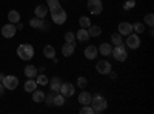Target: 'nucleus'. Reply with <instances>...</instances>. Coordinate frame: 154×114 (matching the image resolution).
<instances>
[{"instance_id":"f257e3e1","label":"nucleus","mask_w":154,"mask_h":114,"mask_svg":"<svg viewBox=\"0 0 154 114\" xmlns=\"http://www.w3.org/2000/svg\"><path fill=\"white\" fill-rule=\"evenodd\" d=\"M48 12L51 14V19L56 25H63L66 22L68 16H66V11L63 9V6L60 3H56L53 6H48Z\"/></svg>"},{"instance_id":"f03ea898","label":"nucleus","mask_w":154,"mask_h":114,"mask_svg":"<svg viewBox=\"0 0 154 114\" xmlns=\"http://www.w3.org/2000/svg\"><path fill=\"white\" fill-rule=\"evenodd\" d=\"M93 106V109H94V112H103L106 108H108V102H106V99L102 96V94H94L93 97H91V103H89Z\"/></svg>"},{"instance_id":"7ed1b4c3","label":"nucleus","mask_w":154,"mask_h":114,"mask_svg":"<svg viewBox=\"0 0 154 114\" xmlns=\"http://www.w3.org/2000/svg\"><path fill=\"white\" fill-rule=\"evenodd\" d=\"M17 56L22 59V60H31L34 57V46L29 45V43H22L17 46Z\"/></svg>"},{"instance_id":"20e7f679","label":"nucleus","mask_w":154,"mask_h":114,"mask_svg":"<svg viewBox=\"0 0 154 114\" xmlns=\"http://www.w3.org/2000/svg\"><path fill=\"white\" fill-rule=\"evenodd\" d=\"M111 56L117 60V62H125L128 59V51H126V46L122 43V45H117L112 48L111 51Z\"/></svg>"},{"instance_id":"39448f33","label":"nucleus","mask_w":154,"mask_h":114,"mask_svg":"<svg viewBox=\"0 0 154 114\" xmlns=\"http://www.w3.org/2000/svg\"><path fill=\"white\" fill-rule=\"evenodd\" d=\"M86 5H88V11L91 12L93 16H99V14H102V11H103L102 0H88Z\"/></svg>"},{"instance_id":"423d86ee","label":"nucleus","mask_w":154,"mask_h":114,"mask_svg":"<svg viewBox=\"0 0 154 114\" xmlns=\"http://www.w3.org/2000/svg\"><path fill=\"white\" fill-rule=\"evenodd\" d=\"M2 83H3V86H5V90L12 91V90H16V88L19 86V79L16 77V75H5L3 80H2Z\"/></svg>"},{"instance_id":"0eeeda50","label":"nucleus","mask_w":154,"mask_h":114,"mask_svg":"<svg viewBox=\"0 0 154 114\" xmlns=\"http://www.w3.org/2000/svg\"><path fill=\"white\" fill-rule=\"evenodd\" d=\"M125 45L130 48V49H137V48L140 46V37H139V34L131 32L130 35H126V42H125Z\"/></svg>"},{"instance_id":"6e6552de","label":"nucleus","mask_w":154,"mask_h":114,"mask_svg":"<svg viewBox=\"0 0 154 114\" xmlns=\"http://www.w3.org/2000/svg\"><path fill=\"white\" fill-rule=\"evenodd\" d=\"M59 93H60L62 96H65V99H66V97H72L74 93H75V86H74L71 82H63Z\"/></svg>"},{"instance_id":"1a4fd4ad","label":"nucleus","mask_w":154,"mask_h":114,"mask_svg":"<svg viewBox=\"0 0 154 114\" xmlns=\"http://www.w3.org/2000/svg\"><path fill=\"white\" fill-rule=\"evenodd\" d=\"M96 69H97L99 74L106 75V74H109V71H112V65H111L108 60H100V62H97Z\"/></svg>"},{"instance_id":"9d476101","label":"nucleus","mask_w":154,"mask_h":114,"mask_svg":"<svg viewBox=\"0 0 154 114\" xmlns=\"http://www.w3.org/2000/svg\"><path fill=\"white\" fill-rule=\"evenodd\" d=\"M17 32V28L14 23H6L5 26L2 28V35L5 37V39H11V37H14Z\"/></svg>"},{"instance_id":"9b49d317","label":"nucleus","mask_w":154,"mask_h":114,"mask_svg":"<svg viewBox=\"0 0 154 114\" xmlns=\"http://www.w3.org/2000/svg\"><path fill=\"white\" fill-rule=\"evenodd\" d=\"M85 57L88 59V60H94L97 56H99V49H97V46L96 45H88L86 48H85Z\"/></svg>"},{"instance_id":"f8f14e48","label":"nucleus","mask_w":154,"mask_h":114,"mask_svg":"<svg viewBox=\"0 0 154 114\" xmlns=\"http://www.w3.org/2000/svg\"><path fill=\"white\" fill-rule=\"evenodd\" d=\"M117 31L120 35H130L133 32V25L128 23V22H120L119 26H117Z\"/></svg>"},{"instance_id":"ddd939ff","label":"nucleus","mask_w":154,"mask_h":114,"mask_svg":"<svg viewBox=\"0 0 154 114\" xmlns=\"http://www.w3.org/2000/svg\"><path fill=\"white\" fill-rule=\"evenodd\" d=\"M74 51H75V43H68V42L63 43V46H62V54L65 56V57H71V56L74 54Z\"/></svg>"},{"instance_id":"4468645a","label":"nucleus","mask_w":154,"mask_h":114,"mask_svg":"<svg viewBox=\"0 0 154 114\" xmlns=\"http://www.w3.org/2000/svg\"><path fill=\"white\" fill-rule=\"evenodd\" d=\"M91 94H89L88 91H80V94H79V97H77V99H79V103L80 105H89V103H91Z\"/></svg>"},{"instance_id":"2eb2a0df","label":"nucleus","mask_w":154,"mask_h":114,"mask_svg":"<svg viewBox=\"0 0 154 114\" xmlns=\"http://www.w3.org/2000/svg\"><path fill=\"white\" fill-rule=\"evenodd\" d=\"M49 88H51V91H54V93H59L60 91V86H62V79L60 77H53V79H51L49 82Z\"/></svg>"},{"instance_id":"dca6fc26","label":"nucleus","mask_w":154,"mask_h":114,"mask_svg":"<svg viewBox=\"0 0 154 114\" xmlns=\"http://www.w3.org/2000/svg\"><path fill=\"white\" fill-rule=\"evenodd\" d=\"M99 53H100V56H105V57H108V56H111V51H112V46H111V43H108V42H105V43H102L99 48Z\"/></svg>"},{"instance_id":"f3484780","label":"nucleus","mask_w":154,"mask_h":114,"mask_svg":"<svg viewBox=\"0 0 154 114\" xmlns=\"http://www.w3.org/2000/svg\"><path fill=\"white\" fill-rule=\"evenodd\" d=\"M23 72H25V75H26L28 79H35V75L38 74V69L34 65H26L25 69H23Z\"/></svg>"},{"instance_id":"a211bd4d","label":"nucleus","mask_w":154,"mask_h":114,"mask_svg":"<svg viewBox=\"0 0 154 114\" xmlns=\"http://www.w3.org/2000/svg\"><path fill=\"white\" fill-rule=\"evenodd\" d=\"M34 14H35V17H38V19H45L46 14H48V6H46V3H45V5H38V6L34 9Z\"/></svg>"},{"instance_id":"6ab92c4d","label":"nucleus","mask_w":154,"mask_h":114,"mask_svg":"<svg viewBox=\"0 0 154 114\" xmlns=\"http://www.w3.org/2000/svg\"><path fill=\"white\" fill-rule=\"evenodd\" d=\"M86 31H88L89 37H99L102 34V28L99 26V25H93V23L86 28Z\"/></svg>"},{"instance_id":"aec40b11","label":"nucleus","mask_w":154,"mask_h":114,"mask_svg":"<svg viewBox=\"0 0 154 114\" xmlns=\"http://www.w3.org/2000/svg\"><path fill=\"white\" fill-rule=\"evenodd\" d=\"M31 94H32V102H34V103H42L43 100H45V96H46L43 91H38L37 88H35Z\"/></svg>"},{"instance_id":"412c9836","label":"nucleus","mask_w":154,"mask_h":114,"mask_svg":"<svg viewBox=\"0 0 154 114\" xmlns=\"http://www.w3.org/2000/svg\"><path fill=\"white\" fill-rule=\"evenodd\" d=\"M75 39L79 40V42H88V40H89V34H88L86 28H82V29L77 31V34H75Z\"/></svg>"},{"instance_id":"4be33fe9","label":"nucleus","mask_w":154,"mask_h":114,"mask_svg":"<svg viewBox=\"0 0 154 114\" xmlns=\"http://www.w3.org/2000/svg\"><path fill=\"white\" fill-rule=\"evenodd\" d=\"M37 86L38 85H37L35 79H28L26 82H25V85H23V88H25V91H26V93H32Z\"/></svg>"},{"instance_id":"5701e85b","label":"nucleus","mask_w":154,"mask_h":114,"mask_svg":"<svg viewBox=\"0 0 154 114\" xmlns=\"http://www.w3.org/2000/svg\"><path fill=\"white\" fill-rule=\"evenodd\" d=\"M8 20H9V23H19L20 22V14H19V11H16V9H11L9 12H8Z\"/></svg>"},{"instance_id":"b1692460","label":"nucleus","mask_w":154,"mask_h":114,"mask_svg":"<svg viewBox=\"0 0 154 114\" xmlns=\"http://www.w3.org/2000/svg\"><path fill=\"white\" fill-rule=\"evenodd\" d=\"M43 56H45L46 59H54V57H56V49H54V46L46 45V46L43 48Z\"/></svg>"},{"instance_id":"393cba45","label":"nucleus","mask_w":154,"mask_h":114,"mask_svg":"<svg viewBox=\"0 0 154 114\" xmlns=\"http://www.w3.org/2000/svg\"><path fill=\"white\" fill-rule=\"evenodd\" d=\"M53 105H56V106L65 105V96H62L60 93H56L54 94V99H53Z\"/></svg>"},{"instance_id":"a878e982","label":"nucleus","mask_w":154,"mask_h":114,"mask_svg":"<svg viewBox=\"0 0 154 114\" xmlns=\"http://www.w3.org/2000/svg\"><path fill=\"white\" fill-rule=\"evenodd\" d=\"M35 82H37V85H40V86H45V85H48V77L43 74V72H38L37 75H35Z\"/></svg>"},{"instance_id":"bb28decb","label":"nucleus","mask_w":154,"mask_h":114,"mask_svg":"<svg viewBox=\"0 0 154 114\" xmlns=\"http://www.w3.org/2000/svg\"><path fill=\"white\" fill-rule=\"evenodd\" d=\"M133 32H136V34H142V32H145V25H143L142 22H136V23H133Z\"/></svg>"},{"instance_id":"cd10ccee","label":"nucleus","mask_w":154,"mask_h":114,"mask_svg":"<svg viewBox=\"0 0 154 114\" xmlns=\"http://www.w3.org/2000/svg\"><path fill=\"white\" fill-rule=\"evenodd\" d=\"M111 43H112L114 46L122 45V43H123V40H122V35H120L119 32H114V34L111 35Z\"/></svg>"},{"instance_id":"c85d7f7f","label":"nucleus","mask_w":154,"mask_h":114,"mask_svg":"<svg viewBox=\"0 0 154 114\" xmlns=\"http://www.w3.org/2000/svg\"><path fill=\"white\" fill-rule=\"evenodd\" d=\"M79 25H80V28H88L91 25V19L86 16H82V17H79Z\"/></svg>"},{"instance_id":"c756f323","label":"nucleus","mask_w":154,"mask_h":114,"mask_svg":"<svg viewBox=\"0 0 154 114\" xmlns=\"http://www.w3.org/2000/svg\"><path fill=\"white\" fill-rule=\"evenodd\" d=\"M42 22H43V19L34 17V19H31V20H29V26H31V28H34V29H38V28H40V25H42Z\"/></svg>"},{"instance_id":"7c9ffc66","label":"nucleus","mask_w":154,"mask_h":114,"mask_svg":"<svg viewBox=\"0 0 154 114\" xmlns=\"http://www.w3.org/2000/svg\"><path fill=\"white\" fill-rule=\"evenodd\" d=\"M65 42H68V43H75V34H74L72 31L65 32Z\"/></svg>"},{"instance_id":"2f4dec72","label":"nucleus","mask_w":154,"mask_h":114,"mask_svg":"<svg viewBox=\"0 0 154 114\" xmlns=\"http://www.w3.org/2000/svg\"><path fill=\"white\" fill-rule=\"evenodd\" d=\"M145 23L148 25L149 28H152V26H154V14H152V12H149V14H146V16H145Z\"/></svg>"},{"instance_id":"473e14b6","label":"nucleus","mask_w":154,"mask_h":114,"mask_svg":"<svg viewBox=\"0 0 154 114\" xmlns=\"http://www.w3.org/2000/svg\"><path fill=\"white\" fill-rule=\"evenodd\" d=\"M80 114H94V109H93L91 105H82Z\"/></svg>"},{"instance_id":"72a5a7b5","label":"nucleus","mask_w":154,"mask_h":114,"mask_svg":"<svg viewBox=\"0 0 154 114\" xmlns=\"http://www.w3.org/2000/svg\"><path fill=\"white\" fill-rule=\"evenodd\" d=\"M86 85H88V80H86V77H83V75H82V77H79V79H77V86H79L80 90H85V88H86Z\"/></svg>"},{"instance_id":"f704fd0d","label":"nucleus","mask_w":154,"mask_h":114,"mask_svg":"<svg viewBox=\"0 0 154 114\" xmlns=\"http://www.w3.org/2000/svg\"><path fill=\"white\" fill-rule=\"evenodd\" d=\"M134 6H136V0H126L125 5H123V9L130 11V9H134Z\"/></svg>"},{"instance_id":"c9c22d12","label":"nucleus","mask_w":154,"mask_h":114,"mask_svg":"<svg viewBox=\"0 0 154 114\" xmlns=\"http://www.w3.org/2000/svg\"><path fill=\"white\" fill-rule=\"evenodd\" d=\"M54 94H56L54 91H51L48 96H45V100H43V102H46V105H48V106H51V105H53V99H54Z\"/></svg>"},{"instance_id":"e433bc0d","label":"nucleus","mask_w":154,"mask_h":114,"mask_svg":"<svg viewBox=\"0 0 154 114\" xmlns=\"http://www.w3.org/2000/svg\"><path fill=\"white\" fill-rule=\"evenodd\" d=\"M40 31H43V32H48L49 31V25L45 22V19H43V22H42V25H40V28H38Z\"/></svg>"},{"instance_id":"4c0bfd02","label":"nucleus","mask_w":154,"mask_h":114,"mask_svg":"<svg viewBox=\"0 0 154 114\" xmlns=\"http://www.w3.org/2000/svg\"><path fill=\"white\" fill-rule=\"evenodd\" d=\"M3 93H5V86H3V83L0 82V97L3 96Z\"/></svg>"},{"instance_id":"58836bf2","label":"nucleus","mask_w":154,"mask_h":114,"mask_svg":"<svg viewBox=\"0 0 154 114\" xmlns=\"http://www.w3.org/2000/svg\"><path fill=\"white\" fill-rule=\"evenodd\" d=\"M109 75H111V79H112V80H116V79H117V74H116V72H112V71H109Z\"/></svg>"},{"instance_id":"ea45409f","label":"nucleus","mask_w":154,"mask_h":114,"mask_svg":"<svg viewBox=\"0 0 154 114\" xmlns=\"http://www.w3.org/2000/svg\"><path fill=\"white\" fill-rule=\"evenodd\" d=\"M16 28H17V29H23V23H22V22L16 23Z\"/></svg>"},{"instance_id":"a19ab883","label":"nucleus","mask_w":154,"mask_h":114,"mask_svg":"<svg viewBox=\"0 0 154 114\" xmlns=\"http://www.w3.org/2000/svg\"><path fill=\"white\" fill-rule=\"evenodd\" d=\"M3 77H5V74H2V72H0V82L3 80Z\"/></svg>"}]
</instances>
